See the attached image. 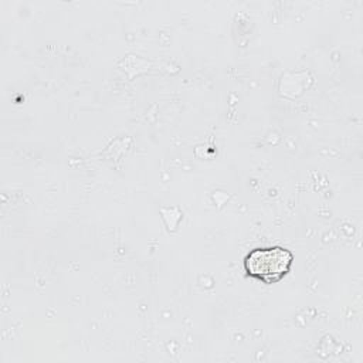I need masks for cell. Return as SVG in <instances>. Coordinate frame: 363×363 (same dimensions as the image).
Returning <instances> with one entry per match:
<instances>
[{
  "label": "cell",
  "instance_id": "1",
  "mask_svg": "<svg viewBox=\"0 0 363 363\" xmlns=\"http://www.w3.org/2000/svg\"><path fill=\"white\" fill-rule=\"evenodd\" d=\"M292 262V252L284 247L254 248L244 258V269L251 278L274 284L289 272Z\"/></svg>",
  "mask_w": 363,
  "mask_h": 363
}]
</instances>
